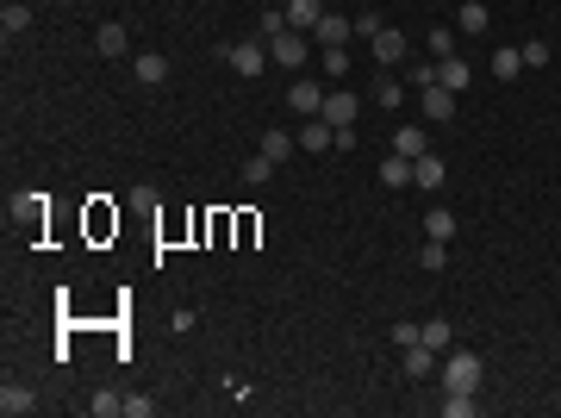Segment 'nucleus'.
<instances>
[{"label":"nucleus","mask_w":561,"mask_h":418,"mask_svg":"<svg viewBox=\"0 0 561 418\" xmlns=\"http://www.w3.org/2000/svg\"><path fill=\"white\" fill-rule=\"evenodd\" d=\"M480 375H487V362L474 350H449L443 356V388L449 394H480Z\"/></svg>","instance_id":"nucleus-1"},{"label":"nucleus","mask_w":561,"mask_h":418,"mask_svg":"<svg viewBox=\"0 0 561 418\" xmlns=\"http://www.w3.org/2000/svg\"><path fill=\"white\" fill-rule=\"evenodd\" d=\"M269 57H275L280 69H293V75H306V57H312V31H280V38H269Z\"/></svg>","instance_id":"nucleus-2"},{"label":"nucleus","mask_w":561,"mask_h":418,"mask_svg":"<svg viewBox=\"0 0 561 418\" xmlns=\"http://www.w3.org/2000/svg\"><path fill=\"white\" fill-rule=\"evenodd\" d=\"M225 63H231L244 82H256V75H263L275 57H269V44H263V38H244V44H225Z\"/></svg>","instance_id":"nucleus-3"},{"label":"nucleus","mask_w":561,"mask_h":418,"mask_svg":"<svg viewBox=\"0 0 561 418\" xmlns=\"http://www.w3.org/2000/svg\"><path fill=\"white\" fill-rule=\"evenodd\" d=\"M368 57H375V63H381V69H406V63H412V38H406V31H393V25H387V31H381V38H375V44H368Z\"/></svg>","instance_id":"nucleus-4"},{"label":"nucleus","mask_w":561,"mask_h":418,"mask_svg":"<svg viewBox=\"0 0 561 418\" xmlns=\"http://www.w3.org/2000/svg\"><path fill=\"white\" fill-rule=\"evenodd\" d=\"M287 107H293L299 119H318V113H324V88H318V82H306V75H293V88H287Z\"/></svg>","instance_id":"nucleus-5"},{"label":"nucleus","mask_w":561,"mask_h":418,"mask_svg":"<svg viewBox=\"0 0 561 418\" xmlns=\"http://www.w3.org/2000/svg\"><path fill=\"white\" fill-rule=\"evenodd\" d=\"M368 100L387 107V113H400V107H406V75H400V69H381L375 88H368Z\"/></svg>","instance_id":"nucleus-6"},{"label":"nucleus","mask_w":561,"mask_h":418,"mask_svg":"<svg viewBox=\"0 0 561 418\" xmlns=\"http://www.w3.org/2000/svg\"><path fill=\"white\" fill-rule=\"evenodd\" d=\"M455 100H462V94H449V88L436 82V88H424L419 94V113L430 119V126H449V119H455Z\"/></svg>","instance_id":"nucleus-7"},{"label":"nucleus","mask_w":561,"mask_h":418,"mask_svg":"<svg viewBox=\"0 0 561 418\" xmlns=\"http://www.w3.org/2000/svg\"><path fill=\"white\" fill-rule=\"evenodd\" d=\"M356 113H362V100H356V94H343V88H337V94H324V113H318V119H324V126H337V132H343V126H356Z\"/></svg>","instance_id":"nucleus-8"},{"label":"nucleus","mask_w":561,"mask_h":418,"mask_svg":"<svg viewBox=\"0 0 561 418\" xmlns=\"http://www.w3.org/2000/svg\"><path fill=\"white\" fill-rule=\"evenodd\" d=\"M132 75H138L143 88H162V82H168V57H162V50H138V57H132Z\"/></svg>","instance_id":"nucleus-9"},{"label":"nucleus","mask_w":561,"mask_h":418,"mask_svg":"<svg viewBox=\"0 0 561 418\" xmlns=\"http://www.w3.org/2000/svg\"><path fill=\"white\" fill-rule=\"evenodd\" d=\"M412 181H419L424 194H436V187H443V181H449V162H443V156H436V150H424L419 162H412Z\"/></svg>","instance_id":"nucleus-10"},{"label":"nucleus","mask_w":561,"mask_h":418,"mask_svg":"<svg viewBox=\"0 0 561 418\" xmlns=\"http://www.w3.org/2000/svg\"><path fill=\"white\" fill-rule=\"evenodd\" d=\"M436 82H443L449 94H468V82H474L468 57H462V50H455V57H443V63H436Z\"/></svg>","instance_id":"nucleus-11"},{"label":"nucleus","mask_w":561,"mask_h":418,"mask_svg":"<svg viewBox=\"0 0 561 418\" xmlns=\"http://www.w3.org/2000/svg\"><path fill=\"white\" fill-rule=\"evenodd\" d=\"M0 413H6V418H31V413H38V394L19 388V381H6V388H0Z\"/></svg>","instance_id":"nucleus-12"},{"label":"nucleus","mask_w":561,"mask_h":418,"mask_svg":"<svg viewBox=\"0 0 561 418\" xmlns=\"http://www.w3.org/2000/svg\"><path fill=\"white\" fill-rule=\"evenodd\" d=\"M312 38H318V50H337V44H350V38H356V31H350V19H343V13H324V19H318V31H312Z\"/></svg>","instance_id":"nucleus-13"},{"label":"nucleus","mask_w":561,"mask_h":418,"mask_svg":"<svg viewBox=\"0 0 561 418\" xmlns=\"http://www.w3.org/2000/svg\"><path fill=\"white\" fill-rule=\"evenodd\" d=\"M94 50H100V57H125V50H132V31H125L119 19H107V25L94 31Z\"/></svg>","instance_id":"nucleus-14"},{"label":"nucleus","mask_w":561,"mask_h":418,"mask_svg":"<svg viewBox=\"0 0 561 418\" xmlns=\"http://www.w3.org/2000/svg\"><path fill=\"white\" fill-rule=\"evenodd\" d=\"M0 31H6V44L25 38V31H31V6H25V0H6V6H0Z\"/></svg>","instance_id":"nucleus-15"},{"label":"nucleus","mask_w":561,"mask_h":418,"mask_svg":"<svg viewBox=\"0 0 561 418\" xmlns=\"http://www.w3.org/2000/svg\"><path fill=\"white\" fill-rule=\"evenodd\" d=\"M318 19H324V0H287V25L293 31H318Z\"/></svg>","instance_id":"nucleus-16"},{"label":"nucleus","mask_w":561,"mask_h":418,"mask_svg":"<svg viewBox=\"0 0 561 418\" xmlns=\"http://www.w3.org/2000/svg\"><path fill=\"white\" fill-rule=\"evenodd\" d=\"M299 150H337V126L306 119V126H299Z\"/></svg>","instance_id":"nucleus-17"},{"label":"nucleus","mask_w":561,"mask_h":418,"mask_svg":"<svg viewBox=\"0 0 561 418\" xmlns=\"http://www.w3.org/2000/svg\"><path fill=\"white\" fill-rule=\"evenodd\" d=\"M419 344H430V350H455V325H449V318H424Z\"/></svg>","instance_id":"nucleus-18"},{"label":"nucleus","mask_w":561,"mask_h":418,"mask_svg":"<svg viewBox=\"0 0 561 418\" xmlns=\"http://www.w3.org/2000/svg\"><path fill=\"white\" fill-rule=\"evenodd\" d=\"M381 187H412V156L393 150V156L381 162Z\"/></svg>","instance_id":"nucleus-19"},{"label":"nucleus","mask_w":561,"mask_h":418,"mask_svg":"<svg viewBox=\"0 0 561 418\" xmlns=\"http://www.w3.org/2000/svg\"><path fill=\"white\" fill-rule=\"evenodd\" d=\"M424 238L449 244V238H455V213H449V206H430V213H424Z\"/></svg>","instance_id":"nucleus-20"},{"label":"nucleus","mask_w":561,"mask_h":418,"mask_svg":"<svg viewBox=\"0 0 561 418\" xmlns=\"http://www.w3.org/2000/svg\"><path fill=\"white\" fill-rule=\"evenodd\" d=\"M393 150H400V156H412V162H419L424 150H430V138H424V126H400V132H393Z\"/></svg>","instance_id":"nucleus-21"},{"label":"nucleus","mask_w":561,"mask_h":418,"mask_svg":"<svg viewBox=\"0 0 561 418\" xmlns=\"http://www.w3.org/2000/svg\"><path fill=\"white\" fill-rule=\"evenodd\" d=\"M406 375H412V381L436 375V350H430V344H412V350H406Z\"/></svg>","instance_id":"nucleus-22"},{"label":"nucleus","mask_w":561,"mask_h":418,"mask_svg":"<svg viewBox=\"0 0 561 418\" xmlns=\"http://www.w3.org/2000/svg\"><path fill=\"white\" fill-rule=\"evenodd\" d=\"M487 25H493V13H487L480 0H462V31H468V38H487Z\"/></svg>","instance_id":"nucleus-23"},{"label":"nucleus","mask_w":561,"mask_h":418,"mask_svg":"<svg viewBox=\"0 0 561 418\" xmlns=\"http://www.w3.org/2000/svg\"><path fill=\"white\" fill-rule=\"evenodd\" d=\"M350 31H356V38H362V44H375V38H381V31H387V19H381V13H375V6H362V13H356V19H350Z\"/></svg>","instance_id":"nucleus-24"},{"label":"nucleus","mask_w":561,"mask_h":418,"mask_svg":"<svg viewBox=\"0 0 561 418\" xmlns=\"http://www.w3.org/2000/svg\"><path fill=\"white\" fill-rule=\"evenodd\" d=\"M493 75H499V82L524 75V50H512V44H505V50H493Z\"/></svg>","instance_id":"nucleus-25"},{"label":"nucleus","mask_w":561,"mask_h":418,"mask_svg":"<svg viewBox=\"0 0 561 418\" xmlns=\"http://www.w3.org/2000/svg\"><path fill=\"white\" fill-rule=\"evenodd\" d=\"M293 150H299V138H287V132H263V156H269V162H287Z\"/></svg>","instance_id":"nucleus-26"},{"label":"nucleus","mask_w":561,"mask_h":418,"mask_svg":"<svg viewBox=\"0 0 561 418\" xmlns=\"http://www.w3.org/2000/svg\"><path fill=\"white\" fill-rule=\"evenodd\" d=\"M406 88H436V57H424V63H406Z\"/></svg>","instance_id":"nucleus-27"},{"label":"nucleus","mask_w":561,"mask_h":418,"mask_svg":"<svg viewBox=\"0 0 561 418\" xmlns=\"http://www.w3.org/2000/svg\"><path fill=\"white\" fill-rule=\"evenodd\" d=\"M275 169H280V162H269V156H250V162H244V181H250V187H269Z\"/></svg>","instance_id":"nucleus-28"},{"label":"nucleus","mask_w":561,"mask_h":418,"mask_svg":"<svg viewBox=\"0 0 561 418\" xmlns=\"http://www.w3.org/2000/svg\"><path fill=\"white\" fill-rule=\"evenodd\" d=\"M424 50H430L436 63H443V57H455V31H449V25H436V31L424 38Z\"/></svg>","instance_id":"nucleus-29"},{"label":"nucleus","mask_w":561,"mask_h":418,"mask_svg":"<svg viewBox=\"0 0 561 418\" xmlns=\"http://www.w3.org/2000/svg\"><path fill=\"white\" fill-rule=\"evenodd\" d=\"M443 263H449V244H436V238H424V250H419V269H430V275H436Z\"/></svg>","instance_id":"nucleus-30"},{"label":"nucleus","mask_w":561,"mask_h":418,"mask_svg":"<svg viewBox=\"0 0 561 418\" xmlns=\"http://www.w3.org/2000/svg\"><path fill=\"white\" fill-rule=\"evenodd\" d=\"M474 413H480L474 394H449V400H443V418H474Z\"/></svg>","instance_id":"nucleus-31"},{"label":"nucleus","mask_w":561,"mask_h":418,"mask_svg":"<svg viewBox=\"0 0 561 418\" xmlns=\"http://www.w3.org/2000/svg\"><path fill=\"white\" fill-rule=\"evenodd\" d=\"M518 50H524V69H549V57H556L543 38H531V44H518Z\"/></svg>","instance_id":"nucleus-32"},{"label":"nucleus","mask_w":561,"mask_h":418,"mask_svg":"<svg viewBox=\"0 0 561 418\" xmlns=\"http://www.w3.org/2000/svg\"><path fill=\"white\" fill-rule=\"evenodd\" d=\"M88 413H94V418H113V413H125V394H94V400H88Z\"/></svg>","instance_id":"nucleus-33"},{"label":"nucleus","mask_w":561,"mask_h":418,"mask_svg":"<svg viewBox=\"0 0 561 418\" xmlns=\"http://www.w3.org/2000/svg\"><path fill=\"white\" fill-rule=\"evenodd\" d=\"M287 31V6H263V44Z\"/></svg>","instance_id":"nucleus-34"},{"label":"nucleus","mask_w":561,"mask_h":418,"mask_svg":"<svg viewBox=\"0 0 561 418\" xmlns=\"http://www.w3.org/2000/svg\"><path fill=\"white\" fill-rule=\"evenodd\" d=\"M324 75H331V82H343V75H350V50H343V44H337V50H324Z\"/></svg>","instance_id":"nucleus-35"},{"label":"nucleus","mask_w":561,"mask_h":418,"mask_svg":"<svg viewBox=\"0 0 561 418\" xmlns=\"http://www.w3.org/2000/svg\"><path fill=\"white\" fill-rule=\"evenodd\" d=\"M393 344H400V350H412V344H419V325H412V318H400V325H393Z\"/></svg>","instance_id":"nucleus-36"},{"label":"nucleus","mask_w":561,"mask_h":418,"mask_svg":"<svg viewBox=\"0 0 561 418\" xmlns=\"http://www.w3.org/2000/svg\"><path fill=\"white\" fill-rule=\"evenodd\" d=\"M150 413H156V406H150L143 394H125V418H150Z\"/></svg>","instance_id":"nucleus-37"}]
</instances>
